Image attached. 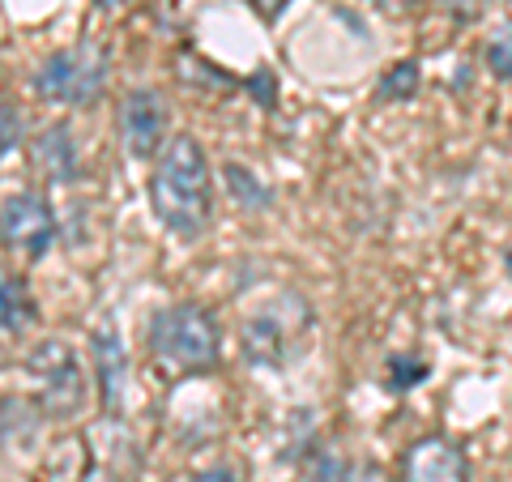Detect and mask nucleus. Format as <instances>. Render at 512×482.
Returning a JSON list of instances; mask_svg holds the SVG:
<instances>
[{"instance_id":"obj_1","label":"nucleus","mask_w":512,"mask_h":482,"mask_svg":"<svg viewBox=\"0 0 512 482\" xmlns=\"http://www.w3.org/2000/svg\"><path fill=\"white\" fill-rule=\"evenodd\" d=\"M154 218L175 235H201L214 214V175L197 137H171L154 158L150 175Z\"/></svg>"},{"instance_id":"obj_2","label":"nucleus","mask_w":512,"mask_h":482,"mask_svg":"<svg viewBox=\"0 0 512 482\" xmlns=\"http://www.w3.org/2000/svg\"><path fill=\"white\" fill-rule=\"evenodd\" d=\"M146 346H150V363L167 380L210 372L222 355V337H218L214 316L197 308V303H175V308L154 312L150 329H146Z\"/></svg>"},{"instance_id":"obj_3","label":"nucleus","mask_w":512,"mask_h":482,"mask_svg":"<svg viewBox=\"0 0 512 482\" xmlns=\"http://www.w3.org/2000/svg\"><path fill=\"white\" fill-rule=\"evenodd\" d=\"M26 372H30V380H35L39 410L47 414V419L69 423V419L82 414V406H86V372H82L77 355L60 342V337H47V342H39L35 350H30Z\"/></svg>"},{"instance_id":"obj_4","label":"nucleus","mask_w":512,"mask_h":482,"mask_svg":"<svg viewBox=\"0 0 512 482\" xmlns=\"http://www.w3.org/2000/svg\"><path fill=\"white\" fill-rule=\"evenodd\" d=\"M107 86V52L94 43H77L64 52L47 56L35 73V94L43 103L60 107H86L103 94Z\"/></svg>"},{"instance_id":"obj_5","label":"nucleus","mask_w":512,"mask_h":482,"mask_svg":"<svg viewBox=\"0 0 512 482\" xmlns=\"http://www.w3.org/2000/svg\"><path fill=\"white\" fill-rule=\"evenodd\" d=\"M0 231H5L9 252L39 261L56 239V214L39 192H13V197H5V210H0Z\"/></svg>"},{"instance_id":"obj_6","label":"nucleus","mask_w":512,"mask_h":482,"mask_svg":"<svg viewBox=\"0 0 512 482\" xmlns=\"http://www.w3.org/2000/svg\"><path fill=\"white\" fill-rule=\"evenodd\" d=\"M402 482H470L466 448L448 436H423L402 453Z\"/></svg>"},{"instance_id":"obj_7","label":"nucleus","mask_w":512,"mask_h":482,"mask_svg":"<svg viewBox=\"0 0 512 482\" xmlns=\"http://www.w3.org/2000/svg\"><path fill=\"white\" fill-rule=\"evenodd\" d=\"M163 128H167V107H163V94L154 90H128L124 103H120V137L128 154L137 158H150L154 150H163Z\"/></svg>"},{"instance_id":"obj_8","label":"nucleus","mask_w":512,"mask_h":482,"mask_svg":"<svg viewBox=\"0 0 512 482\" xmlns=\"http://www.w3.org/2000/svg\"><path fill=\"white\" fill-rule=\"evenodd\" d=\"M90 359H94V376H99V401L107 414L124 410V393H128V355H124V337L111 320H99L90 333Z\"/></svg>"},{"instance_id":"obj_9","label":"nucleus","mask_w":512,"mask_h":482,"mask_svg":"<svg viewBox=\"0 0 512 482\" xmlns=\"http://www.w3.org/2000/svg\"><path fill=\"white\" fill-rule=\"evenodd\" d=\"M291 346H295V329L286 325L282 308H261L244 320V355L252 363L282 367L291 359Z\"/></svg>"},{"instance_id":"obj_10","label":"nucleus","mask_w":512,"mask_h":482,"mask_svg":"<svg viewBox=\"0 0 512 482\" xmlns=\"http://www.w3.org/2000/svg\"><path fill=\"white\" fill-rule=\"evenodd\" d=\"M35 167L52 184H73L77 180V141L69 133V124H52V128H43V133H39V141H35Z\"/></svg>"},{"instance_id":"obj_11","label":"nucleus","mask_w":512,"mask_h":482,"mask_svg":"<svg viewBox=\"0 0 512 482\" xmlns=\"http://www.w3.org/2000/svg\"><path fill=\"white\" fill-rule=\"evenodd\" d=\"M0 308H5V333L9 337H22L30 325H35V299H30V286L18 278V273H5V282H0Z\"/></svg>"},{"instance_id":"obj_12","label":"nucleus","mask_w":512,"mask_h":482,"mask_svg":"<svg viewBox=\"0 0 512 482\" xmlns=\"http://www.w3.org/2000/svg\"><path fill=\"white\" fill-rule=\"evenodd\" d=\"M414 86H419V64L414 60H402V64H393L389 73H384V82H380V94L384 99H410L414 94Z\"/></svg>"},{"instance_id":"obj_13","label":"nucleus","mask_w":512,"mask_h":482,"mask_svg":"<svg viewBox=\"0 0 512 482\" xmlns=\"http://www.w3.org/2000/svg\"><path fill=\"white\" fill-rule=\"evenodd\" d=\"M487 69L495 77H504V82H512V22L495 30V39L487 43Z\"/></svg>"},{"instance_id":"obj_14","label":"nucleus","mask_w":512,"mask_h":482,"mask_svg":"<svg viewBox=\"0 0 512 482\" xmlns=\"http://www.w3.org/2000/svg\"><path fill=\"white\" fill-rule=\"evenodd\" d=\"M227 184L239 201L248 205V210H256V205H269V188L256 184V175H248L244 167H227Z\"/></svg>"},{"instance_id":"obj_15","label":"nucleus","mask_w":512,"mask_h":482,"mask_svg":"<svg viewBox=\"0 0 512 482\" xmlns=\"http://www.w3.org/2000/svg\"><path fill=\"white\" fill-rule=\"evenodd\" d=\"M389 376H393V380H389L393 389H410V384H419V380L427 376V363L397 355V359H389Z\"/></svg>"},{"instance_id":"obj_16","label":"nucleus","mask_w":512,"mask_h":482,"mask_svg":"<svg viewBox=\"0 0 512 482\" xmlns=\"http://www.w3.org/2000/svg\"><path fill=\"white\" fill-rule=\"evenodd\" d=\"M346 478H350V470L342 465V457H333V453H320L308 474V482H346Z\"/></svg>"},{"instance_id":"obj_17","label":"nucleus","mask_w":512,"mask_h":482,"mask_svg":"<svg viewBox=\"0 0 512 482\" xmlns=\"http://www.w3.org/2000/svg\"><path fill=\"white\" fill-rule=\"evenodd\" d=\"M0 120H5V158L22 146V116H18V107L5 103V111H0Z\"/></svg>"},{"instance_id":"obj_18","label":"nucleus","mask_w":512,"mask_h":482,"mask_svg":"<svg viewBox=\"0 0 512 482\" xmlns=\"http://www.w3.org/2000/svg\"><path fill=\"white\" fill-rule=\"evenodd\" d=\"M77 482H120V470H116V465H107V461L94 457V461L86 465V470L77 474Z\"/></svg>"},{"instance_id":"obj_19","label":"nucleus","mask_w":512,"mask_h":482,"mask_svg":"<svg viewBox=\"0 0 512 482\" xmlns=\"http://www.w3.org/2000/svg\"><path fill=\"white\" fill-rule=\"evenodd\" d=\"M286 5H291V0H252V9L261 13L265 22H278V13H282Z\"/></svg>"},{"instance_id":"obj_20","label":"nucleus","mask_w":512,"mask_h":482,"mask_svg":"<svg viewBox=\"0 0 512 482\" xmlns=\"http://www.w3.org/2000/svg\"><path fill=\"white\" fill-rule=\"evenodd\" d=\"M192 482H235V474L227 470V465H214V470H201Z\"/></svg>"},{"instance_id":"obj_21","label":"nucleus","mask_w":512,"mask_h":482,"mask_svg":"<svg viewBox=\"0 0 512 482\" xmlns=\"http://www.w3.org/2000/svg\"><path fill=\"white\" fill-rule=\"evenodd\" d=\"M372 5H380V9H402L406 0H372Z\"/></svg>"},{"instance_id":"obj_22","label":"nucleus","mask_w":512,"mask_h":482,"mask_svg":"<svg viewBox=\"0 0 512 482\" xmlns=\"http://www.w3.org/2000/svg\"><path fill=\"white\" fill-rule=\"evenodd\" d=\"M99 5H103V9H124L128 0H99Z\"/></svg>"},{"instance_id":"obj_23","label":"nucleus","mask_w":512,"mask_h":482,"mask_svg":"<svg viewBox=\"0 0 512 482\" xmlns=\"http://www.w3.org/2000/svg\"><path fill=\"white\" fill-rule=\"evenodd\" d=\"M508 265H512V256H508Z\"/></svg>"}]
</instances>
